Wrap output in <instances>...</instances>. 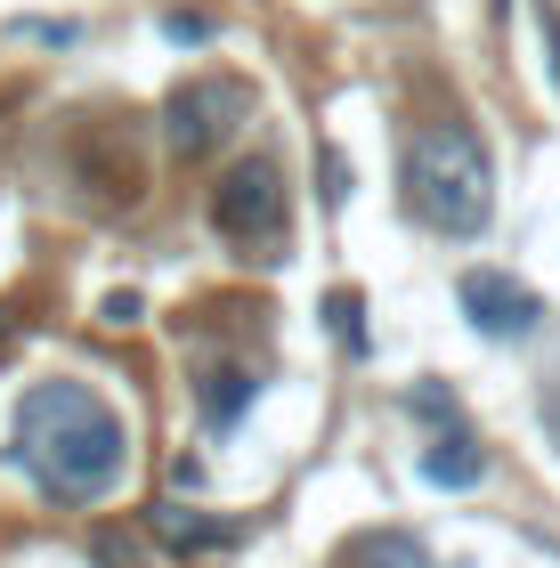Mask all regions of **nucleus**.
Masks as SVG:
<instances>
[{"label":"nucleus","instance_id":"f257e3e1","mask_svg":"<svg viewBox=\"0 0 560 568\" xmlns=\"http://www.w3.org/2000/svg\"><path fill=\"white\" fill-rule=\"evenodd\" d=\"M17 463L58 504H98L131 463V430L90 382H33L17 406Z\"/></svg>","mask_w":560,"mask_h":568},{"label":"nucleus","instance_id":"f03ea898","mask_svg":"<svg viewBox=\"0 0 560 568\" xmlns=\"http://www.w3.org/2000/svg\"><path fill=\"white\" fill-rule=\"evenodd\" d=\"M406 203L439 227V236H479L496 212V163L464 122H439L406 146Z\"/></svg>","mask_w":560,"mask_h":568},{"label":"nucleus","instance_id":"7ed1b4c3","mask_svg":"<svg viewBox=\"0 0 560 568\" xmlns=\"http://www.w3.org/2000/svg\"><path fill=\"white\" fill-rule=\"evenodd\" d=\"M212 227L227 244L261 252V261H285V171H276L268 154L227 163V179L212 187Z\"/></svg>","mask_w":560,"mask_h":568},{"label":"nucleus","instance_id":"20e7f679","mask_svg":"<svg viewBox=\"0 0 560 568\" xmlns=\"http://www.w3.org/2000/svg\"><path fill=\"white\" fill-rule=\"evenodd\" d=\"M244 106H252L244 82H220V73H212V82H187V90L163 106V131H171V146H180L187 163H195V154H212L227 131H236V114H244Z\"/></svg>","mask_w":560,"mask_h":568},{"label":"nucleus","instance_id":"39448f33","mask_svg":"<svg viewBox=\"0 0 560 568\" xmlns=\"http://www.w3.org/2000/svg\"><path fill=\"white\" fill-rule=\"evenodd\" d=\"M455 301H464V317L488 333V342H520V333H537V317H544V301L503 268H464Z\"/></svg>","mask_w":560,"mask_h":568},{"label":"nucleus","instance_id":"423d86ee","mask_svg":"<svg viewBox=\"0 0 560 568\" xmlns=\"http://www.w3.org/2000/svg\"><path fill=\"white\" fill-rule=\"evenodd\" d=\"M422 479H430V487H447V496L479 487V479H488V455H479V438H471V430L430 438V447H422Z\"/></svg>","mask_w":560,"mask_h":568},{"label":"nucleus","instance_id":"0eeeda50","mask_svg":"<svg viewBox=\"0 0 560 568\" xmlns=\"http://www.w3.org/2000/svg\"><path fill=\"white\" fill-rule=\"evenodd\" d=\"M146 528H155L171 552H220L227 545V528L203 520V511H187V504H155V511H146Z\"/></svg>","mask_w":560,"mask_h":568},{"label":"nucleus","instance_id":"6e6552de","mask_svg":"<svg viewBox=\"0 0 560 568\" xmlns=\"http://www.w3.org/2000/svg\"><path fill=\"white\" fill-rule=\"evenodd\" d=\"M349 568H430V552H422L406 528H374V536L349 545Z\"/></svg>","mask_w":560,"mask_h":568},{"label":"nucleus","instance_id":"1a4fd4ad","mask_svg":"<svg viewBox=\"0 0 560 568\" xmlns=\"http://www.w3.org/2000/svg\"><path fill=\"white\" fill-rule=\"evenodd\" d=\"M252 390H261V382H252L244 366H220V374H203V415H212V423L227 430V423H236L244 406H252Z\"/></svg>","mask_w":560,"mask_h":568},{"label":"nucleus","instance_id":"9d476101","mask_svg":"<svg viewBox=\"0 0 560 568\" xmlns=\"http://www.w3.org/2000/svg\"><path fill=\"white\" fill-rule=\"evenodd\" d=\"M325 317H334L342 349H366V325H358V293H334V301H325Z\"/></svg>","mask_w":560,"mask_h":568},{"label":"nucleus","instance_id":"9b49d317","mask_svg":"<svg viewBox=\"0 0 560 568\" xmlns=\"http://www.w3.org/2000/svg\"><path fill=\"white\" fill-rule=\"evenodd\" d=\"M537 24H544V58H552V82H560V9H552V0L537 9Z\"/></svg>","mask_w":560,"mask_h":568},{"label":"nucleus","instance_id":"f8f14e48","mask_svg":"<svg viewBox=\"0 0 560 568\" xmlns=\"http://www.w3.org/2000/svg\"><path fill=\"white\" fill-rule=\"evenodd\" d=\"M544 423H552V438H560V398H544Z\"/></svg>","mask_w":560,"mask_h":568}]
</instances>
